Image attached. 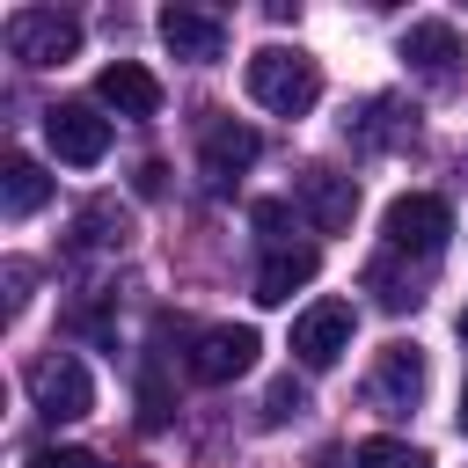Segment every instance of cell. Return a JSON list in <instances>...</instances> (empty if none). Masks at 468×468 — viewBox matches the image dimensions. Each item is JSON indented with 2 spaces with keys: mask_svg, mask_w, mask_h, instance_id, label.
<instances>
[{
  "mask_svg": "<svg viewBox=\"0 0 468 468\" xmlns=\"http://www.w3.org/2000/svg\"><path fill=\"white\" fill-rule=\"evenodd\" d=\"M95 95H102L117 117H154V110H161V80H154L139 58H110V66L95 73Z\"/></svg>",
  "mask_w": 468,
  "mask_h": 468,
  "instance_id": "13",
  "label": "cell"
},
{
  "mask_svg": "<svg viewBox=\"0 0 468 468\" xmlns=\"http://www.w3.org/2000/svg\"><path fill=\"white\" fill-rule=\"evenodd\" d=\"M249 219H256L263 249H292V205H285V197H256V205H249Z\"/></svg>",
  "mask_w": 468,
  "mask_h": 468,
  "instance_id": "18",
  "label": "cell"
},
{
  "mask_svg": "<svg viewBox=\"0 0 468 468\" xmlns=\"http://www.w3.org/2000/svg\"><path fill=\"white\" fill-rule=\"evenodd\" d=\"M22 468H95V453L88 446H37Z\"/></svg>",
  "mask_w": 468,
  "mask_h": 468,
  "instance_id": "21",
  "label": "cell"
},
{
  "mask_svg": "<svg viewBox=\"0 0 468 468\" xmlns=\"http://www.w3.org/2000/svg\"><path fill=\"white\" fill-rule=\"evenodd\" d=\"M161 176H168V168H161V161H146V168L132 176V190H139V197H161Z\"/></svg>",
  "mask_w": 468,
  "mask_h": 468,
  "instance_id": "23",
  "label": "cell"
},
{
  "mask_svg": "<svg viewBox=\"0 0 468 468\" xmlns=\"http://www.w3.org/2000/svg\"><path fill=\"white\" fill-rule=\"evenodd\" d=\"M44 197H51V176H44L37 161H22V154H15V161L0 168V212H7V219H29Z\"/></svg>",
  "mask_w": 468,
  "mask_h": 468,
  "instance_id": "15",
  "label": "cell"
},
{
  "mask_svg": "<svg viewBox=\"0 0 468 468\" xmlns=\"http://www.w3.org/2000/svg\"><path fill=\"white\" fill-rule=\"evenodd\" d=\"M7 51L22 66H66L80 51V22L58 15V7H15L7 15Z\"/></svg>",
  "mask_w": 468,
  "mask_h": 468,
  "instance_id": "2",
  "label": "cell"
},
{
  "mask_svg": "<svg viewBox=\"0 0 468 468\" xmlns=\"http://www.w3.org/2000/svg\"><path fill=\"white\" fill-rule=\"evenodd\" d=\"M249 95H256L271 117H307V110L322 102V73H314V58H300V51H285V44H263V51L249 58Z\"/></svg>",
  "mask_w": 468,
  "mask_h": 468,
  "instance_id": "1",
  "label": "cell"
},
{
  "mask_svg": "<svg viewBox=\"0 0 468 468\" xmlns=\"http://www.w3.org/2000/svg\"><path fill=\"white\" fill-rule=\"evenodd\" d=\"M256 329H241V322H219V329H205L197 344H190V373L205 380V388H219V380H241L249 366H256Z\"/></svg>",
  "mask_w": 468,
  "mask_h": 468,
  "instance_id": "7",
  "label": "cell"
},
{
  "mask_svg": "<svg viewBox=\"0 0 468 468\" xmlns=\"http://www.w3.org/2000/svg\"><path fill=\"white\" fill-rule=\"evenodd\" d=\"M29 402H37V417L73 424V417H88V410H95V380H88V366H80V358L51 351V358H37V366H29Z\"/></svg>",
  "mask_w": 468,
  "mask_h": 468,
  "instance_id": "3",
  "label": "cell"
},
{
  "mask_svg": "<svg viewBox=\"0 0 468 468\" xmlns=\"http://www.w3.org/2000/svg\"><path fill=\"white\" fill-rule=\"evenodd\" d=\"M249 161H256V132L234 124V117H212L205 139H197V168H205V183H212V190H234V176H241Z\"/></svg>",
  "mask_w": 468,
  "mask_h": 468,
  "instance_id": "9",
  "label": "cell"
},
{
  "mask_svg": "<svg viewBox=\"0 0 468 468\" xmlns=\"http://www.w3.org/2000/svg\"><path fill=\"white\" fill-rule=\"evenodd\" d=\"M453 417H461V431H468V388H461V410H453Z\"/></svg>",
  "mask_w": 468,
  "mask_h": 468,
  "instance_id": "24",
  "label": "cell"
},
{
  "mask_svg": "<svg viewBox=\"0 0 468 468\" xmlns=\"http://www.w3.org/2000/svg\"><path fill=\"white\" fill-rule=\"evenodd\" d=\"M446 234H453L446 197L410 190V197H395V205H388V256H439V249H446Z\"/></svg>",
  "mask_w": 468,
  "mask_h": 468,
  "instance_id": "4",
  "label": "cell"
},
{
  "mask_svg": "<svg viewBox=\"0 0 468 468\" xmlns=\"http://www.w3.org/2000/svg\"><path fill=\"white\" fill-rule=\"evenodd\" d=\"M161 44L176 58H227V22L212 7H161Z\"/></svg>",
  "mask_w": 468,
  "mask_h": 468,
  "instance_id": "10",
  "label": "cell"
},
{
  "mask_svg": "<svg viewBox=\"0 0 468 468\" xmlns=\"http://www.w3.org/2000/svg\"><path fill=\"white\" fill-rule=\"evenodd\" d=\"M314 271H322V256H314L307 241H292V249H263V263H256V300H263V307H285L300 285H314Z\"/></svg>",
  "mask_w": 468,
  "mask_h": 468,
  "instance_id": "14",
  "label": "cell"
},
{
  "mask_svg": "<svg viewBox=\"0 0 468 468\" xmlns=\"http://www.w3.org/2000/svg\"><path fill=\"white\" fill-rule=\"evenodd\" d=\"M307 410V388L285 373V380H271V395H263V424H285V417H300Z\"/></svg>",
  "mask_w": 468,
  "mask_h": 468,
  "instance_id": "20",
  "label": "cell"
},
{
  "mask_svg": "<svg viewBox=\"0 0 468 468\" xmlns=\"http://www.w3.org/2000/svg\"><path fill=\"white\" fill-rule=\"evenodd\" d=\"M344 351H351V307H344V300L300 307V322H292V358H300L307 373H322V366H336Z\"/></svg>",
  "mask_w": 468,
  "mask_h": 468,
  "instance_id": "6",
  "label": "cell"
},
{
  "mask_svg": "<svg viewBox=\"0 0 468 468\" xmlns=\"http://www.w3.org/2000/svg\"><path fill=\"white\" fill-rule=\"evenodd\" d=\"M300 205H307V219L322 227V234H344L351 227V212H358V183L351 176H336V168H300Z\"/></svg>",
  "mask_w": 468,
  "mask_h": 468,
  "instance_id": "11",
  "label": "cell"
},
{
  "mask_svg": "<svg viewBox=\"0 0 468 468\" xmlns=\"http://www.w3.org/2000/svg\"><path fill=\"white\" fill-rule=\"evenodd\" d=\"M366 285L380 292V307H388V314H402V307H417V300H424V292H417L410 278H395V263H388V256H380V263L366 271Z\"/></svg>",
  "mask_w": 468,
  "mask_h": 468,
  "instance_id": "19",
  "label": "cell"
},
{
  "mask_svg": "<svg viewBox=\"0 0 468 468\" xmlns=\"http://www.w3.org/2000/svg\"><path fill=\"white\" fill-rule=\"evenodd\" d=\"M402 58L417 80H453L461 73V29L453 22H410L402 29Z\"/></svg>",
  "mask_w": 468,
  "mask_h": 468,
  "instance_id": "12",
  "label": "cell"
},
{
  "mask_svg": "<svg viewBox=\"0 0 468 468\" xmlns=\"http://www.w3.org/2000/svg\"><path fill=\"white\" fill-rule=\"evenodd\" d=\"M461 336H468V307H461Z\"/></svg>",
  "mask_w": 468,
  "mask_h": 468,
  "instance_id": "25",
  "label": "cell"
},
{
  "mask_svg": "<svg viewBox=\"0 0 468 468\" xmlns=\"http://www.w3.org/2000/svg\"><path fill=\"white\" fill-rule=\"evenodd\" d=\"M351 468H431V461H424L410 439H358Z\"/></svg>",
  "mask_w": 468,
  "mask_h": 468,
  "instance_id": "17",
  "label": "cell"
},
{
  "mask_svg": "<svg viewBox=\"0 0 468 468\" xmlns=\"http://www.w3.org/2000/svg\"><path fill=\"white\" fill-rule=\"evenodd\" d=\"M22 300H29V263H7V322L22 314Z\"/></svg>",
  "mask_w": 468,
  "mask_h": 468,
  "instance_id": "22",
  "label": "cell"
},
{
  "mask_svg": "<svg viewBox=\"0 0 468 468\" xmlns=\"http://www.w3.org/2000/svg\"><path fill=\"white\" fill-rule=\"evenodd\" d=\"M366 395L388 410V417H402V410H417V395H424V351L417 344H380V358H373V380H366Z\"/></svg>",
  "mask_w": 468,
  "mask_h": 468,
  "instance_id": "8",
  "label": "cell"
},
{
  "mask_svg": "<svg viewBox=\"0 0 468 468\" xmlns=\"http://www.w3.org/2000/svg\"><path fill=\"white\" fill-rule=\"evenodd\" d=\"M44 139H51L58 161L95 168V161L110 154V117H102L95 102H51V110H44Z\"/></svg>",
  "mask_w": 468,
  "mask_h": 468,
  "instance_id": "5",
  "label": "cell"
},
{
  "mask_svg": "<svg viewBox=\"0 0 468 468\" xmlns=\"http://www.w3.org/2000/svg\"><path fill=\"white\" fill-rule=\"evenodd\" d=\"M124 234H132V219H124L110 197H95V205L80 212V241H88V249H124Z\"/></svg>",
  "mask_w": 468,
  "mask_h": 468,
  "instance_id": "16",
  "label": "cell"
}]
</instances>
